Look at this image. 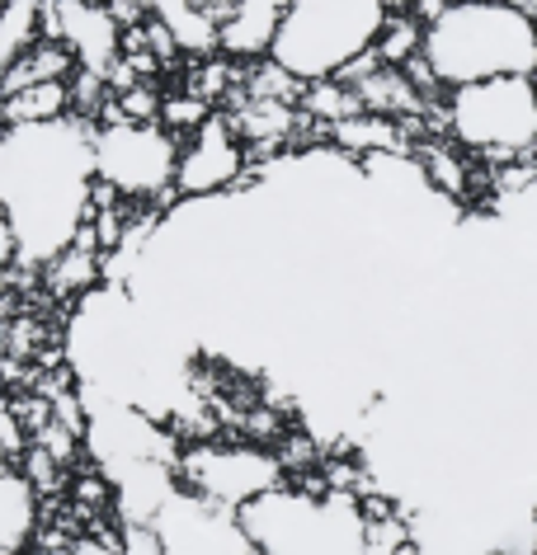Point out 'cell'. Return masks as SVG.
I'll list each match as a JSON object with an SVG mask.
<instances>
[{"label": "cell", "instance_id": "2", "mask_svg": "<svg viewBox=\"0 0 537 555\" xmlns=\"http://www.w3.org/2000/svg\"><path fill=\"white\" fill-rule=\"evenodd\" d=\"M424 62L448 90L500 76H537V20L514 0H452L424 34Z\"/></svg>", "mask_w": 537, "mask_h": 555}, {"label": "cell", "instance_id": "22", "mask_svg": "<svg viewBox=\"0 0 537 555\" xmlns=\"http://www.w3.org/2000/svg\"><path fill=\"white\" fill-rule=\"evenodd\" d=\"M448 10H452V0H415V10H410V15H415V20L424 24V29H434V24L444 20Z\"/></svg>", "mask_w": 537, "mask_h": 555}, {"label": "cell", "instance_id": "13", "mask_svg": "<svg viewBox=\"0 0 537 555\" xmlns=\"http://www.w3.org/2000/svg\"><path fill=\"white\" fill-rule=\"evenodd\" d=\"M48 0H0V72L43 43Z\"/></svg>", "mask_w": 537, "mask_h": 555}, {"label": "cell", "instance_id": "15", "mask_svg": "<svg viewBox=\"0 0 537 555\" xmlns=\"http://www.w3.org/2000/svg\"><path fill=\"white\" fill-rule=\"evenodd\" d=\"M424 24L415 15H387V24H382V34H378V57L387 62V66H406V62H415L424 57Z\"/></svg>", "mask_w": 537, "mask_h": 555}, {"label": "cell", "instance_id": "10", "mask_svg": "<svg viewBox=\"0 0 537 555\" xmlns=\"http://www.w3.org/2000/svg\"><path fill=\"white\" fill-rule=\"evenodd\" d=\"M38 537V494L15 462L0 456V555H20Z\"/></svg>", "mask_w": 537, "mask_h": 555}, {"label": "cell", "instance_id": "21", "mask_svg": "<svg viewBox=\"0 0 537 555\" xmlns=\"http://www.w3.org/2000/svg\"><path fill=\"white\" fill-rule=\"evenodd\" d=\"M15 263H20V231H15V221H10L5 207H0V273L15 269Z\"/></svg>", "mask_w": 537, "mask_h": 555}, {"label": "cell", "instance_id": "7", "mask_svg": "<svg viewBox=\"0 0 537 555\" xmlns=\"http://www.w3.org/2000/svg\"><path fill=\"white\" fill-rule=\"evenodd\" d=\"M175 476H179V490L208 499L217 508H231V513H241L251 499L287 485V470L279 456L245 438L241 442H194L189 452H179Z\"/></svg>", "mask_w": 537, "mask_h": 555}, {"label": "cell", "instance_id": "11", "mask_svg": "<svg viewBox=\"0 0 537 555\" xmlns=\"http://www.w3.org/2000/svg\"><path fill=\"white\" fill-rule=\"evenodd\" d=\"M76 72H80L76 52L66 48V43H57V38H43L34 52H24L15 66H5V72H0V104L15 100V94H24V90H34V86L72 80Z\"/></svg>", "mask_w": 537, "mask_h": 555}, {"label": "cell", "instance_id": "14", "mask_svg": "<svg viewBox=\"0 0 537 555\" xmlns=\"http://www.w3.org/2000/svg\"><path fill=\"white\" fill-rule=\"evenodd\" d=\"M302 108L316 118V122H325V128H335V122L344 118H354V114H363V104H358V94L349 86H340L335 76L330 80H307V94H302Z\"/></svg>", "mask_w": 537, "mask_h": 555}, {"label": "cell", "instance_id": "23", "mask_svg": "<svg viewBox=\"0 0 537 555\" xmlns=\"http://www.w3.org/2000/svg\"><path fill=\"white\" fill-rule=\"evenodd\" d=\"M382 10H387V15H410V10H415V0H382Z\"/></svg>", "mask_w": 537, "mask_h": 555}, {"label": "cell", "instance_id": "9", "mask_svg": "<svg viewBox=\"0 0 537 555\" xmlns=\"http://www.w3.org/2000/svg\"><path fill=\"white\" fill-rule=\"evenodd\" d=\"M43 38H57L76 52L80 72H108L123 57V24L108 15V5H86V0H48Z\"/></svg>", "mask_w": 537, "mask_h": 555}, {"label": "cell", "instance_id": "3", "mask_svg": "<svg viewBox=\"0 0 537 555\" xmlns=\"http://www.w3.org/2000/svg\"><path fill=\"white\" fill-rule=\"evenodd\" d=\"M236 518L255 555H368L373 537L358 494H316L297 480L251 499Z\"/></svg>", "mask_w": 537, "mask_h": 555}, {"label": "cell", "instance_id": "17", "mask_svg": "<svg viewBox=\"0 0 537 555\" xmlns=\"http://www.w3.org/2000/svg\"><path fill=\"white\" fill-rule=\"evenodd\" d=\"M20 470H24V480L34 485V494H38V499H57V494L72 490V485H66V466H62L48 448H38V442L20 456Z\"/></svg>", "mask_w": 537, "mask_h": 555}, {"label": "cell", "instance_id": "18", "mask_svg": "<svg viewBox=\"0 0 537 555\" xmlns=\"http://www.w3.org/2000/svg\"><path fill=\"white\" fill-rule=\"evenodd\" d=\"M123 555H170V537L161 522H118Z\"/></svg>", "mask_w": 537, "mask_h": 555}, {"label": "cell", "instance_id": "12", "mask_svg": "<svg viewBox=\"0 0 537 555\" xmlns=\"http://www.w3.org/2000/svg\"><path fill=\"white\" fill-rule=\"evenodd\" d=\"M72 118V80H52V86H34L0 104V128H43V122Z\"/></svg>", "mask_w": 537, "mask_h": 555}, {"label": "cell", "instance_id": "4", "mask_svg": "<svg viewBox=\"0 0 537 555\" xmlns=\"http://www.w3.org/2000/svg\"><path fill=\"white\" fill-rule=\"evenodd\" d=\"M382 24V0H287L269 57L283 62L297 80H330L378 43Z\"/></svg>", "mask_w": 537, "mask_h": 555}, {"label": "cell", "instance_id": "1", "mask_svg": "<svg viewBox=\"0 0 537 555\" xmlns=\"http://www.w3.org/2000/svg\"><path fill=\"white\" fill-rule=\"evenodd\" d=\"M94 122L0 128V207L20 231V263L43 269L90 221Z\"/></svg>", "mask_w": 537, "mask_h": 555}, {"label": "cell", "instance_id": "25", "mask_svg": "<svg viewBox=\"0 0 537 555\" xmlns=\"http://www.w3.org/2000/svg\"><path fill=\"white\" fill-rule=\"evenodd\" d=\"M86 5H108V0H86Z\"/></svg>", "mask_w": 537, "mask_h": 555}, {"label": "cell", "instance_id": "6", "mask_svg": "<svg viewBox=\"0 0 537 555\" xmlns=\"http://www.w3.org/2000/svg\"><path fill=\"white\" fill-rule=\"evenodd\" d=\"M179 137H170L161 122H104L94 128V179L114 184L123 198L151 203L156 212H165L179 189Z\"/></svg>", "mask_w": 537, "mask_h": 555}, {"label": "cell", "instance_id": "20", "mask_svg": "<svg viewBox=\"0 0 537 555\" xmlns=\"http://www.w3.org/2000/svg\"><path fill=\"white\" fill-rule=\"evenodd\" d=\"M66 555H123L118 551V532H104V527H94L90 537H76Z\"/></svg>", "mask_w": 537, "mask_h": 555}, {"label": "cell", "instance_id": "16", "mask_svg": "<svg viewBox=\"0 0 537 555\" xmlns=\"http://www.w3.org/2000/svg\"><path fill=\"white\" fill-rule=\"evenodd\" d=\"M217 114V108L208 100H199V94H189V90H170L165 94V104H161V128L179 137V142H189L203 122H208Z\"/></svg>", "mask_w": 537, "mask_h": 555}, {"label": "cell", "instance_id": "5", "mask_svg": "<svg viewBox=\"0 0 537 555\" xmlns=\"http://www.w3.org/2000/svg\"><path fill=\"white\" fill-rule=\"evenodd\" d=\"M444 132L466 156L509 165L537 151V76H500L458 86L444 100Z\"/></svg>", "mask_w": 537, "mask_h": 555}, {"label": "cell", "instance_id": "24", "mask_svg": "<svg viewBox=\"0 0 537 555\" xmlns=\"http://www.w3.org/2000/svg\"><path fill=\"white\" fill-rule=\"evenodd\" d=\"M179 5H184V0H156V15H161V20H170Z\"/></svg>", "mask_w": 537, "mask_h": 555}, {"label": "cell", "instance_id": "19", "mask_svg": "<svg viewBox=\"0 0 537 555\" xmlns=\"http://www.w3.org/2000/svg\"><path fill=\"white\" fill-rule=\"evenodd\" d=\"M34 442H38V448H48V452L57 456V462H62L66 470H72V462L80 456V438L72 434V428H62L57 420H52L48 428H38V434H34Z\"/></svg>", "mask_w": 537, "mask_h": 555}, {"label": "cell", "instance_id": "8", "mask_svg": "<svg viewBox=\"0 0 537 555\" xmlns=\"http://www.w3.org/2000/svg\"><path fill=\"white\" fill-rule=\"evenodd\" d=\"M245 175H251V151H245L241 132L231 128V118L217 108V114L179 146L175 189L184 203H199V198H217V193H236Z\"/></svg>", "mask_w": 537, "mask_h": 555}]
</instances>
